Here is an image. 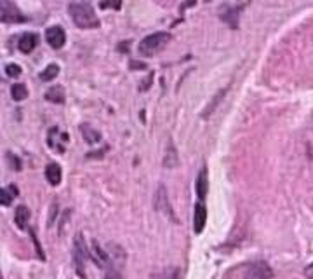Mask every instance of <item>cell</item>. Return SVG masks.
<instances>
[{
    "instance_id": "cell-21",
    "label": "cell",
    "mask_w": 313,
    "mask_h": 279,
    "mask_svg": "<svg viewBox=\"0 0 313 279\" xmlns=\"http://www.w3.org/2000/svg\"><path fill=\"white\" fill-rule=\"evenodd\" d=\"M10 94H12V100L14 101H21L24 100V98L28 96V89L24 84H12V87H10Z\"/></svg>"
},
{
    "instance_id": "cell-17",
    "label": "cell",
    "mask_w": 313,
    "mask_h": 279,
    "mask_svg": "<svg viewBox=\"0 0 313 279\" xmlns=\"http://www.w3.org/2000/svg\"><path fill=\"white\" fill-rule=\"evenodd\" d=\"M45 100L52 101V103H65V89L61 86H52L51 89L45 93Z\"/></svg>"
},
{
    "instance_id": "cell-29",
    "label": "cell",
    "mask_w": 313,
    "mask_h": 279,
    "mask_svg": "<svg viewBox=\"0 0 313 279\" xmlns=\"http://www.w3.org/2000/svg\"><path fill=\"white\" fill-rule=\"evenodd\" d=\"M101 7H103V9H106V7H115V9H118V7H120V3H106V2H103V3H101Z\"/></svg>"
},
{
    "instance_id": "cell-25",
    "label": "cell",
    "mask_w": 313,
    "mask_h": 279,
    "mask_svg": "<svg viewBox=\"0 0 313 279\" xmlns=\"http://www.w3.org/2000/svg\"><path fill=\"white\" fill-rule=\"evenodd\" d=\"M7 159H9V162H12V167L16 171H19L21 169V160L17 159V157H14L12 153H7Z\"/></svg>"
},
{
    "instance_id": "cell-10",
    "label": "cell",
    "mask_w": 313,
    "mask_h": 279,
    "mask_svg": "<svg viewBox=\"0 0 313 279\" xmlns=\"http://www.w3.org/2000/svg\"><path fill=\"white\" fill-rule=\"evenodd\" d=\"M155 208L158 209V211L165 213V215L169 216L170 220H174V222H177V220L174 218V213H172V208H170L169 197H167V190H165V187H158V190H156Z\"/></svg>"
},
{
    "instance_id": "cell-6",
    "label": "cell",
    "mask_w": 313,
    "mask_h": 279,
    "mask_svg": "<svg viewBox=\"0 0 313 279\" xmlns=\"http://www.w3.org/2000/svg\"><path fill=\"white\" fill-rule=\"evenodd\" d=\"M66 143H68V135H66V133L59 131L58 126H54V128L49 129L47 145L51 146L52 150H56V152L63 153V152H65V145H66Z\"/></svg>"
},
{
    "instance_id": "cell-5",
    "label": "cell",
    "mask_w": 313,
    "mask_h": 279,
    "mask_svg": "<svg viewBox=\"0 0 313 279\" xmlns=\"http://www.w3.org/2000/svg\"><path fill=\"white\" fill-rule=\"evenodd\" d=\"M273 278V271L266 262H252L247 267L245 279H271Z\"/></svg>"
},
{
    "instance_id": "cell-14",
    "label": "cell",
    "mask_w": 313,
    "mask_h": 279,
    "mask_svg": "<svg viewBox=\"0 0 313 279\" xmlns=\"http://www.w3.org/2000/svg\"><path fill=\"white\" fill-rule=\"evenodd\" d=\"M45 178H47L49 183L54 185V187L61 183V167H59L58 162L47 164V167H45Z\"/></svg>"
},
{
    "instance_id": "cell-22",
    "label": "cell",
    "mask_w": 313,
    "mask_h": 279,
    "mask_svg": "<svg viewBox=\"0 0 313 279\" xmlns=\"http://www.w3.org/2000/svg\"><path fill=\"white\" fill-rule=\"evenodd\" d=\"M153 279H177V269L176 267H167L162 272L153 276Z\"/></svg>"
},
{
    "instance_id": "cell-2",
    "label": "cell",
    "mask_w": 313,
    "mask_h": 279,
    "mask_svg": "<svg viewBox=\"0 0 313 279\" xmlns=\"http://www.w3.org/2000/svg\"><path fill=\"white\" fill-rule=\"evenodd\" d=\"M169 40H170L169 31H156V33L148 35V37H145L139 42V52H141L143 56H153Z\"/></svg>"
},
{
    "instance_id": "cell-16",
    "label": "cell",
    "mask_w": 313,
    "mask_h": 279,
    "mask_svg": "<svg viewBox=\"0 0 313 279\" xmlns=\"http://www.w3.org/2000/svg\"><path fill=\"white\" fill-rule=\"evenodd\" d=\"M195 190H197V197L205 199V194H207V169H202L197 176V183H195Z\"/></svg>"
},
{
    "instance_id": "cell-27",
    "label": "cell",
    "mask_w": 313,
    "mask_h": 279,
    "mask_svg": "<svg viewBox=\"0 0 313 279\" xmlns=\"http://www.w3.org/2000/svg\"><path fill=\"white\" fill-rule=\"evenodd\" d=\"M305 276L306 279H313V264H310L308 267L305 269Z\"/></svg>"
},
{
    "instance_id": "cell-8",
    "label": "cell",
    "mask_w": 313,
    "mask_h": 279,
    "mask_svg": "<svg viewBox=\"0 0 313 279\" xmlns=\"http://www.w3.org/2000/svg\"><path fill=\"white\" fill-rule=\"evenodd\" d=\"M89 255H90V258H92V262L99 269H106V267L110 269V253H108V251H104L97 241H92Z\"/></svg>"
},
{
    "instance_id": "cell-18",
    "label": "cell",
    "mask_w": 313,
    "mask_h": 279,
    "mask_svg": "<svg viewBox=\"0 0 313 279\" xmlns=\"http://www.w3.org/2000/svg\"><path fill=\"white\" fill-rule=\"evenodd\" d=\"M16 195H17V188L14 185L3 187L2 192H0V202H2V206H10V202L14 201Z\"/></svg>"
},
{
    "instance_id": "cell-24",
    "label": "cell",
    "mask_w": 313,
    "mask_h": 279,
    "mask_svg": "<svg viewBox=\"0 0 313 279\" xmlns=\"http://www.w3.org/2000/svg\"><path fill=\"white\" fill-rule=\"evenodd\" d=\"M5 73L9 77H19L21 75V66L16 65V63H10V65L5 66Z\"/></svg>"
},
{
    "instance_id": "cell-15",
    "label": "cell",
    "mask_w": 313,
    "mask_h": 279,
    "mask_svg": "<svg viewBox=\"0 0 313 279\" xmlns=\"http://www.w3.org/2000/svg\"><path fill=\"white\" fill-rule=\"evenodd\" d=\"M14 222L19 229H26L28 222H30V209L26 206H17L14 211Z\"/></svg>"
},
{
    "instance_id": "cell-4",
    "label": "cell",
    "mask_w": 313,
    "mask_h": 279,
    "mask_svg": "<svg viewBox=\"0 0 313 279\" xmlns=\"http://www.w3.org/2000/svg\"><path fill=\"white\" fill-rule=\"evenodd\" d=\"M0 17H2L3 23H24L26 16L17 9L16 3L2 0L0 2Z\"/></svg>"
},
{
    "instance_id": "cell-11",
    "label": "cell",
    "mask_w": 313,
    "mask_h": 279,
    "mask_svg": "<svg viewBox=\"0 0 313 279\" xmlns=\"http://www.w3.org/2000/svg\"><path fill=\"white\" fill-rule=\"evenodd\" d=\"M38 44V35L37 33H31V31H26L24 35H21L19 42H17V47H19L21 52L24 54H30Z\"/></svg>"
},
{
    "instance_id": "cell-1",
    "label": "cell",
    "mask_w": 313,
    "mask_h": 279,
    "mask_svg": "<svg viewBox=\"0 0 313 279\" xmlns=\"http://www.w3.org/2000/svg\"><path fill=\"white\" fill-rule=\"evenodd\" d=\"M68 12L72 16L73 23L78 28L83 30H90V28H99V19H97L94 7L87 2H72L68 5Z\"/></svg>"
},
{
    "instance_id": "cell-7",
    "label": "cell",
    "mask_w": 313,
    "mask_h": 279,
    "mask_svg": "<svg viewBox=\"0 0 313 279\" xmlns=\"http://www.w3.org/2000/svg\"><path fill=\"white\" fill-rule=\"evenodd\" d=\"M243 3H240V5H228V3H225V5H221V9H219V17H221L225 23H228L232 28H236L238 26V12L243 9Z\"/></svg>"
},
{
    "instance_id": "cell-19",
    "label": "cell",
    "mask_w": 313,
    "mask_h": 279,
    "mask_svg": "<svg viewBox=\"0 0 313 279\" xmlns=\"http://www.w3.org/2000/svg\"><path fill=\"white\" fill-rule=\"evenodd\" d=\"M58 73H59V66L56 65V63H52V65H47L40 72V80H44V82H52V80L58 77Z\"/></svg>"
},
{
    "instance_id": "cell-28",
    "label": "cell",
    "mask_w": 313,
    "mask_h": 279,
    "mask_svg": "<svg viewBox=\"0 0 313 279\" xmlns=\"http://www.w3.org/2000/svg\"><path fill=\"white\" fill-rule=\"evenodd\" d=\"M131 68H146V65L141 61H131Z\"/></svg>"
},
{
    "instance_id": "cell-3",
    "label": "cell",
    "mask_w": 313,
    "mask_h": 279,
    "mask_svg": "<svg viewBox=\"0 0 313 279\" xmlns=\"http://www.w3.org/2000/svg\"><path fill=\"white\" fill-rule=\"evenodd\" d=\"M89 255V250L85 246L82 234H77L73 241V262H75V272L80 279H85V262Z\"/></svg>"
},
{
    "instance_id": "cell-26",
    "label": "cell",
    "mask_w": 313,
    "mask_h": 279,
    "mask_svg": "<svg viewBox=\"0 0 313 279\" xmlns=\"http://www.w3.org/2000/svg\"><path fill=\"white\" fill-rule=\"evenodd\" d=\"M104 279H118V274L110 267V269H108V272H106V276H104Z\"/></svg>"
},
{
    "instance_id": "cell-12",
    "label": "cell",
    "mask_w": 313,
    "mask_h": 279,
    "mask_svg": "<svg viewBox=\"0 0 313 279\" xmlns=\"http://www.w3.org/2000/svg\"><path fill=\"white\" fill-rule=\"evenodd\" d=\"M205 220H207V211H205V206L202 202L195 204V213H193V229L197 234H200L205 227Z\"/></svg>"
},
{
    "instance_id": "cell-20",
    "label": "cell",
    "mask_w": 313,
    "mask_h": 279,
    "mask_svg": "<svg viewBox=\"0 0 313 279\" xmlns=\"http://www.w3.org/2000/svg\"><path fill=\"white\" fill-rule=\"evenodd\" d=\"M176 164H177V152H176V148H174L172 143H169V145H167L165 155H163V166L170 169V167H174Z\"/></svg>"
},
{
    "instance_id": "cell-9",
    "label": "cell",
    "mask_w": 313,
    "mask_h": 279,
    "mask_svg": "<svg viewBox=\"0 0 313 279\" xmlns=\"http://www.w3.org/2000/svg\"><path fill=\"white\" fill-rule=\"evenodd\" d=\"M45 38L52 49H61L66 42V33L59 24H54V26H49L45 30Z\"/></svg>"
},
{
    "instance_id": "cell-13",
    "label": "cell",
    "mask_w": 313,
    "mask_h": 279,
    "mask_svg": "<svg viewBox=\"0 0 313 279\" xmlns=\"http://www.w3.org/2000/svg\"><path fill=\"white\" fill-rule=\"evenodd\" d=\"M80 133H82L83 140H85L89 145H94V143L101 141V133L97 129H94L92 126L89 124H80Z\"/></svg>"
},
{
    "instance_id": "cell-23",
    "label": "cell",
    "mask_w": 313,
    "mask_h": 279,
    "mask_svg": "<svg viewBox=\"0 0 313 279\" xmlns=\"http://www.w3.org/2000/svg\"><path fill=\"white\" fill-rule=\"evenodd\" d=\"M225 93H226V89H221V91H219L218 94H216V96H214V100H212V103L209 105V107H207V108H205V110H204V114H202V117H209V115L212 114V110H214V108H216V105H218L219 101H221V98H223V94H225Z\"/></svg>"
}]
</instances>
